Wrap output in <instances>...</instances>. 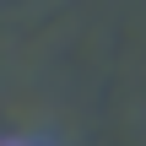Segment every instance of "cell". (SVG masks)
<instances>
[]
</instances>
